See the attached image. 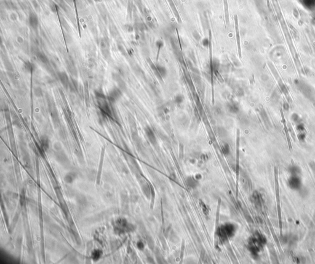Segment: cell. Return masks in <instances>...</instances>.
Returning <instances> with one entry per match:
<instances>
[{"mask_svg": "<svg viewBox=\"0 0 315 264\" xmlns=\"http://www.w3.org/2000/svg\"><path fill=\"white\" fill-rule=\"evenodd\" d=\"M17 41H18V43H23V38H22V37H20V36H19V37H18V38H17Z\"/></svg>", "mask_w": 315, "mask_h": 264, "instance_id": "cell-24", "label": "cell"}, {"mask_svg": "<svg viewBox=\"0 0 315 264\" xmlns=\"http://www.w3.org/2000/svg\"><path fill=\"white\" fill-rule=\"evenodd\" d=\"M235 18V29H236V38H237V43H238V49H239V55H241V52H240V43H239V27H238V17L237 15H235L234 17Z\"/></svg>", "mask_w": 315, "mask_h": 264, "instance_id": "cell-10", "label": "cell"}, {"mask_svg": "<svg viewBox=\"0 0 315 264\" xmlns=\"http://www.w3.org/2000/svg\"><path fill=\"white\" fill-rule=\"evenodd\" d=\"M156 67L159 73H160L161 77H162V78L166 77L167 76V74H168V71H167L166 68H165L164 67L160 65H156Z\"/></svg>", "mask_w": 315, "mask_h": 264, "instance_id": "cell-13", "label": "cell"}, {"mask_svg": "<svg viewBox=\"0 0 315 264\" xmlns=\"http://www.w3.org/2000/svg\"><path fill=\"white\" fill-rule=\"evenodd\" d=\"M122 95L123 92L121 89L119 88L114 87L109 91L108 96H107V98H108V100L110 103H115L121 99Z\"/></svg>", "mask_w": 315, "mask_h": 264, "instance_id": "cell-3", "label": "cell"}, {"mask_svg": "<svg viewBox=\"0 0 315 264\" xmlns=\"http://www.w3.org/2000/svg\"><path fill=\"white\" fill-rule=\"evenodd\" d=\"M94 1L96 3H100V2H102V0H94Z\"/></svg>", "mask_w": 315, "mask_h": 264, "instance_id": "cell-25", "label": "cell"}, {"mask_svg": "<svg viewBox=\"0 0 315 264\" xmlns=\"http://www.w3.org/2000/svg\"><path fill=\"white\" fill-rule=\"evenodd\" d=\"M224 1V12H225V17L227 24H229L230 22H229V11H228V1L227 0H223Z\"/></svg>", "mask_w": 315, "mask_h": 264, "instance_id": "cell-12", "label": "cell"}, {"mask_svg": "<svg viewBox=\"0 0 315 264\" xmlns=\"http://www.w3.org/2000/svg\"><path fill=\"white\" fill-rule=\"evenodd\" d=\"M235 232V226L231 223H227V224L222 225L218 230L217 234L221 240L225 241L229 238L233 237Z\"/></svg>", "mask_w": 315, "mask_h": 264, "instance_id": "cell-2", "label": "cell"}, {"mask_svg": "<svg viewBox=\"0 0 315 264\" xmlns=\"http://www.w3.org/2000/svg\"><path fill=\"white\" fill-rule=\"evenodd\" d=\"M100 48L102 54L105 57H108L109 54V43L106 40H102L100 42Z\"/></svg>", "mask_w": 315, "mask_h": 264, "instance_id": "cell-7", "label": "cell"}, {"mask_svg": "<svg viewBox=\"0 0 315 264\" xmlns=\"http://www.w3.org/2000/svg\"><path fill=\"white\" fill-rule=\"evenodd\" d=\"M33 93H34V95H35L36 97H41L43 96V90L40 87H36V88H34L33 90Z\"/></svg>", "mask_w": 315, "mask_h": 264, "instance_id": "cell-15", "label": "cell"}, {"mask_svg": "<svg viewBox=\"0 0 315 264\" xmlns=\"http://www.w3.org/2000/svg\"><path fill=\"white\" fill-rule=\"evenodd\" d=\"M222 152L223 153H224L225 155H228L230 153V146L228 144H225V145L222 147Z\"/></svg>", "mask_w": 315, "mask_h": 264, "instance_id": "cell-16", "label": "cell"}, {"mask_svg": "<svg viewBox=\"0 0 315 264\" xmlns=\"http://www.w3.org/2000/svg\"><path fill=\"white\" fill-rule=\"evenodd\" d=\"M184 99H185V98H184V96L182 94H178L174 97V103L177 104V105H180V104L183 103Z\"/></svg>", "mask_w": 315, "mask_h": 264, "instance_id": "cell-14", "label": "cell"}, {"mask_svg": "<svg viewBox=\"0 0 315 264\" xmlns=\"http://www.w3.org/2000/svg\"><path fill=\"white\" fill-rule=\"evenodd\" d=\"M188 184L189 186L191 187H195L196 185V182L192 178H190L188 181Z\"/></svg>", "mask_w": 315, "mask_h": 264, "instance_id": "cell-19", "label": "cell"}, {"mask_svg": "<svg viewBox=\"0 0 315 264\" xmlns=\"http://www.w3.org/2000/svg\"><path fill=\"white\" fill-rule=\"evenodd\" d=\"M137 248H138V249L140 250L143 249V248H144V244L143 243L142 241H138L137 244Z\"/></svg>", "mask_w": 315, "mask_h": 264, "instance_id": "cell-22", "label": "cell"}, {"mask_svg": "<svg viewBox=\"0 0 315 264\" xmlns=\"http://www.w3.org/2000/svg\"><path fill=\"white\" fill-rule=\"evenodd\" d=\"M163 46H164V43H163V42L161 41V40H158V41L156 42V48H158V53H159V52H160V51L161 50V49L163 47Z\"/></svg>", "mask_w": 315, "mask_h": 264, "instance_id": "cell-18", "label": "cell"}, {"mask_svg": "<svg viewBox=\"0 0 315 264\" xmlns=\"http://www.w3.org/2000/svg\"><path fill=\"white\" fill-rule=\"evenodd\" d=\"M227 109L229 111V112L232 113V114H236L239 111V108L238 104L233 102L228 103Z\"/></svg>", "mask_w": 315, "mask_h": 264, "instance_id": "cell-8", "label": "cell"}, {"mask_svg": "<svg viewBox=\"0 0 315 264\" xmlns=\"http://www.w3.org/2000/svg\"><path fill=\"white\" fill-rule=\"evenodd\" d=\"M29 22L30 27L34 30H36L39 26V20L36 14L30 13L29 17Z\"/></svg>", "mask_w": 315, "mask_h": 264, "instance_id": "cell-5", "label": "cell"}, {"mask_svg": "<svg viewBox=\"0 0 315 264\" xmlns=\"http://www.w3.org/2000/svg\"><path fill=\"white\" fill-rule=\"evenodd\" d=\"M125 29L128 32H132L133 31V27L130 25H126L125 26Z\"/></svg>", "mask_w": 315, "mask_h": 264, "instance_id": "cell-23", "label": "cell"}, {"mask_svg": "<svg viewBox=\"0 0 315 264\" xmlns=\"http://www.w3.org/2000/svg\"><path fill=\"white\" fill-rule=\"evenodd\" d=\"M95 94H96L97 103L101 111L107 115H111L112 111L110 108V105H109L110 102L108 100L107 97H106L104 93L101 91H96Z\"/></svg>", "mask_w": 315, "mask_h": 264, "instance_id": "cell-1", "label": "cell"}, {"mask_svg": "<svg viewBox=\"0 0 315 264\" xmlns=\"http://www.w3.org/2000/svg\"><path fill=\"white\" fill-rule=\"evenodd\" d=\"M36 57L41 63L46 64V63L48 62V57H47L46 55H45L44 54H43V52H38V53L36 54Z\"/></svg>", "mask_w": 315, "mask_h": 264, "instance_id": "cell-11", "label": "cell"}, {"mask_svg": "<svg viewBox=\"0 0 315 264\" xmlns=\"http://www.w3.org/2000/svg\"><path fill=\"white\" fill-rule=\"evenodd\" d=\"M202 44L204 47H208L209 45V40L207 38L203 39L202 41Z\"/></svg>", "mask_w": 315, "mask_h": 264, "instance_id": "cell-20", "label": "cell"}, {"mask_svg": "<svg viewBox=\"0 0 315 264\" xmlns=\"http://www.w3.org/2000/svg\"><path fill=\"white\" fill-rule=\"evenodd\" d=\"M23 68L26 72L32 73L35 69V66L33 63L30 61H26L23 63Z\"/></svg>", "mask_w": 315, "mask_h": 264, "instance_id": "cell-9", "label": "cell"}, {"mask_svg": "<svg viewBox=\"0 0 315 264\" xmlns=\"http://www.w3.org/2000/svg\"><path fill=\"white\" fill-rule=\"evenodd\" d=\"M145 131L146 135L150 142L152 143L153 145H155V144H156V139L155 134L152 131V129L149 128V127H146L145 129Z\"/></svg>", "mask_w": 315, "mask_h": 264, "instance_id": "cell-6", "label": "cell"}, {"mask_svg": "<svg viewBox=\"0 0 315 264\" xmlns=\"http://www.w3.org/2000/svg\"><path fill=\"white\" fill-rule=\"evenodd\" d=\"M73 174H68L66 176V177H65V180H66L67 182H71L73 181V177L71 176Z\"/></svg>", "mask_w": 315, "mask_h": 264, "instance_id": "cell-21", "label": "cell"}, {"mask_svg": "<svg viewBox=\"0 0 315 264\" xmlns=\"http://www.w3.org/2000/svg\"><path fill=\"white\" fill-rule=\"evenodd\" d=\"M101 254H102V253L100 252L99 251H94V252L92 253L93 259H94V260H97V259H99V257H100Z\"/></svg>", "mask_w": 315, "mask_h": 264, "instance_id": "cell-17", "label": "cell"}, {"mask_svg": "<svg viewBox=\"0 0 315 264\" xmlns=\"http://www.w3.org/2000/svg\"><path fill=\"white\" fill-rule=\"evenodd\" d=\"M58 77L60 83L65 88H69L70 80L67 73L65 71H60L58 73Z\"/></svg>", "mask_w": 315, "mask_h": 264, "instance_id": "cell-4", "label": "cell"}]
</instances>
